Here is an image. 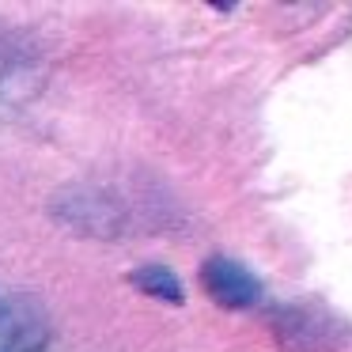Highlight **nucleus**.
Listing matches in <instances>:
<instances>
[{"mask_svg":"<svg viewBox=\"0 0 352 352\" xmlns=\"http://www.w3.org/2000/svg\"><path fill=\"white\" fill-rule=\"evenodd\" d=\"M46 344V314L34 299L0 292V352H38Z\"/></svg>","mask_w":352,"mask_h":352,"instance_id":"1","label":"nucleus"},{"mask_svg":"<svg viewBox=\"0 0 352 352\" xmlns=\"http://www.w3.org/2000/svg\"><path fill=\"white\" fill-rule=\"evenodd\" d=\"M201 284H205L208 296L220 307H228V311H243V307H254L261 299L258 276L231 258H208L205 265H201Z\"/></svg>","mask_w":352,"mask_h":352,"instance_id":"2","label":"nucleus"},{"mask_svg":"<svg viewBox=\"0 0 352 352\" xmlns=\"http://www.w3.org/2000/svg\"><path fill=\"white\" fill-rule=\"evenodd\" d=\"M133 284L144 288L148 296L167 299V303H182V288H178L170 269H137V273H133Z\"/></svg>","mask_w":352,"mask_h":352,"instance_id":"3","label":"nucleus"}]
</instances>
